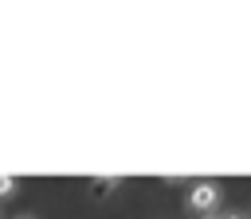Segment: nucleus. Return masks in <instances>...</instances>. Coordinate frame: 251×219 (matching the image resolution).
<instances>
[{"label":"nucleus","mask_w":251,"mask_h":219,"mask_svg":"<svg viewBox=\"0 0 251 219\" xmlns=\"http://www.w3.org/2000/svg\"><path fill=\"white\" fill-rule=\"evenodd\" d=\"M220 184L216 180H196L192 184V192H188V207L196 211V215H212L216 207H220Z\"/></svg>","instance_id":"1"},{"label":"nucleus","mask_w":251,"mask_h":219,"mask_svg":"<svg viewBox=\"0 0 251 219\" xmlns=\"http://www.w3.org/2000/svg\"><path fill=\"white\" fill-rule=\"evenodd\" d=\"M16 196V176H0V199Z\"/></svg>","instance_id":"2"},{"label":"nucleus","mask_w":251,"mask_h":219,"mask_svg":"<svg viewBox=\"0 0 251 219\" xmlns=\"http://www.w3.org/2000/svg\"><path fill=\"white\" fill-rule=\"evenodd\" d=\"M220 219H247V215H239V211H227V215H220Z\"/></svg>","instance_id":"3"},{"label":"nucleus","mask_w":251,"mask_h":219,"mask_svg":"<svg viewBox=\"0 0 251 219\" xmlns=\"http://www.w3.org/2000/svg\"><path fill=\"white\" fill-rule=\"evenodd\" d=\"M200 219H220V215H200Z\"/></svg>","instance_id":"4"},{"label":"nucleus","mask_w":251,"mask_h":219,"mask_svg":"<svg viewBox=\"0 0 251 219\" xmlns=\"http://www.w3.org/2000/svg\"><path fill=\"white\" fill-rule=\"evenodd\" d=\"M24 219H31V215H24Z\"/></svg>","instance_id":"5"}]
</instances>
